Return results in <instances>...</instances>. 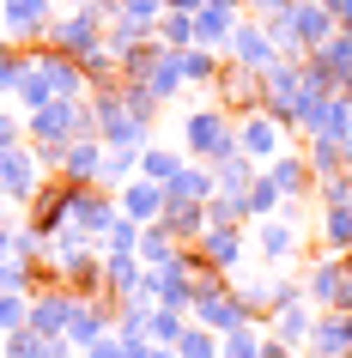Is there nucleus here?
I'll return each instance as SVG.
<instances>
[{
	"label": "nucleus",
	"instance_id": "f257e3e1",
	"mask_svg": "<svg viewBox=\"0 0 352 358\" xmlns=\"http://www.w3.org/2000/svg\"><path fill=\"white\" fill-rule=\"evenodd\" d=\"M188 152L201 164H219L225 152H237V134H231V122L219 110H201V115H188Z\"/></svg>",
	"mask_w": 352,
	"mask_h": 358
},
{
	"label": "nucleus",
	"instance_id": "f03ea898",
	"mask_svg": "<svg viewBox=\"0 0 352 358\" xmlns=\"http://www.w3.org/2000/svg\"><path fill=\"white\" fill-rule=\"evenodd\" d=\"M316 358H352V310H328L322 322H310V340H304Z\"/></svg>",
	"mask_w": 352,
	"mask_h": 358
},
{
	"label": "nucleus",
	"instance_id": "7ed1b4c3",
	"mask_svg": "<svg viewBox=\"0 0 352 358\" xmlns=\"http://www.w3.org/2000/svg\"><path fill=\"white\" fill-rule=\"evenodd\" d=\"M231 55H237V67H249V73H267V67H274L279 61V43L267 37V24H237V31H231Z\"/></svg>",
	"mask_w": 352,
	"mask_h": 358
},
{
	"label": "nucleus",
	"instance_id": "20e7f679",
	"mask_svg": "<svg viewBox=\"0 0 352 358\" xmlns=\"http://www.w3.org/2000/svg\"><path fill=\"white\" fill-rule=\"evenodd\" d=\"M237 152H243V158H255V164H267V158L279 152V122H274L267 110H261V115H243V128H237Z\"/></svg>",
	"mask_w": 352,
	"mask_h": 358
},
{
	"label": "nucleus",
	"instance_id": "39448f33",
	"mask_svg": "<svg viewBox=\"0 0 352 358\" xmlns=\"http://www.w3.org/2000/svg\"><path fill=\"white\" fill-rule=\"evenodd\" d=\"M267 182L279 189V201H286V194H304V189L316 182V176H310V158H304V152H274V164H267Z\"/></svg>",
	"mask_w": 352,
	"mask_h": 358
},
{
	"label": "nucleus",
	"instance_id": "423d86ee",
	"mask_svg": "<svg viewBox=\"0 0 352 358\" xmlns=\"http://www.w3.org/2000/svg\"><path fill=\"white\" fill-rule=\"evenodd\" d=\"M195 243H201V262H206V267H231V262L243 255L237 225H201V237H195Z\"/></svg>",
	"mask_w": 352,
	"mask_h": 358
},
{
	"label": "nucleus",
	"instance_id": "0eeeda50",
	"mask_svg": "<svg viewBox=\"0 0 352 358\" xmlns=\"http://www.w3.org/2000/svg\"><path fill=\"white\" fill-rule=\"evenodd\" d=\"M231 31H237V6H213V0H206L201 13H195V43H201V49L231 43Z\"/></svg>",
	"mask_w": 352,
	"mask_h": 358
},
{
	"label": "nucleus",
	"instance_id": "6e6552de",
	"mask_svg": "<svg viewBox=\"0 0 352 358\" xmlns=\"http://www.w3.org/2000/svg\"><path fill=\"white\" fill-rule=\"evenodd\" d=\"M158 207H164V182H128V189H122V213H128V219H140V225H152V219H158Z\"/></svg>",
	"mask_w": 352,
	"mask_h": 358
},
{
	"label": "nucleus",
	"instance_id": "1a4fd4ad",
	"mask_svg": "<svg viewBox=\"0 0 352 358\" xmlns=\"http://www.w3.org/2000/svg\"><path fill=\"white\" fill-rule=\"evenodd\" d=\"M274 328H279L274 340H286V346H297V340H310V310H304V298H286V303H279Z\"/></svg>",
	"mask_w": 352,
	"mask_h": 358
},
{
	"label": "nucleus",
	"instance_id": "9d476101",
	"mask_svg": "<svg viewBox=\"0 0 352 358\" xmlns=\"http://www.w3.org/2000/svg\"><path fill=\"white\" fill-rule=\"evenodd\" d=\"M170 346H176V358H219V334L213 328H183Z\"/></svg>",
	"mask_w": 352,
	"mask_h": 358
},
{
	"label": "nucleus",
	"instance_id": "9b49d317",
	"mask_svg": "<svg viewBox=\"0 0 352 358\" xmlns=\"http://www.w3.org/2000/svg\"><path fill=\"white\" fill-rule=\"evenodd\" d=\"M346 280V262H316V273H310V298L316 303H334V285Z\"/></svg>",
	"mask_w": 352,
	"mask_h": 358
},
{
	"label": "nucleus",
	"instance_id": "f8f14e48",
	"mask_svg": "<svg viewBox=\"0 0 352 358\" xmlns=\"http://www.w3.org/2000/svg\"><path fill=\"white\" fill-rule=\"evenodd\" d=\"M140 170H146L152 182H170V176L183 170V158H176V152H158V146H146V152H140Z\"/></svg>",
	"mask_w": 352,
	"mask_h": 358
},
{
	"label": "nucleus",
	"instance_id": "ddd939ff",
	"mask_svg": "<svg viewBox=\"0 0 352 358\" xmlns=\"http://www.w3.org/2000/svg\"><path fill=\"white\" fill-rule=\"evenodd\" d=\"M292 225H261V255H292Z\"/></svg>",
	"mask_w": 352,
	"mask_h": 358
},
{
	"label": "nucleus",
	"instance_id": "4468645a",
	"mask_svg": "<svg viewBox=\"0 0 352 358\" xmlns=\"http://www.w3.org/2000/svg\"><path fill=\"white\" fill-rule=\"evenodd\" d=\"M243 6H255L261 19H267V13H279V6H286V0H243Z\"/></svg>",
	"mask_w": 352,
	"mask_h": 358
}]
</instances>
